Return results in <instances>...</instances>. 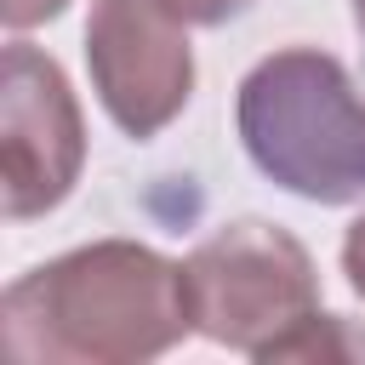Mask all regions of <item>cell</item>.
I'll return each mask as SVG.
<instances>
[{"label":"cell","instance_id":"1","mask_svg":"<svg viewBox=\"0 0 365 365\" xmlns=\"http://www.w3.org/2000/svg\"><path fill=\"white\" fill-rule=\"evenodd\" d=\"M194 331L182 262L137 240L74 245L6 285L0 342L23 365H143Z\"/></svg>","mask_w":365,"mask_h":365},{"label":"cell","instance_id":"2","mask_svg":"<svg viewBox=\"0 0 365 365\" xmlns=\"http://www.w3.org/2000/svg\"><path fill=\"white\" fill-rule=\"evenodd\" d=\"M234 125L251 165L314 205L365 200V97L319 46L262 57L234 97Z\"/></svg>","mask_w":365,"mask_h":365},{"label":"cell","instance_id":"3","mask_svg":"<svg viewBox=\"0 0 365 365\" xmlns=\"http://www.w3.org/2000/svg\"><path fill=\"white\" fill-rule=\"evenodd\" d=\"M182 285L194 331L251 359H268V348L319 308V274L308 245L257 217H240L200 240L182 262Z\"/></svg>","mask_w":365,"mask_h":365},{"label":"cell","instance_id":"4","mask_svg":"<svg viewBox=\"0 0 365 365\" xmlns=\"http://www.w3.org/2000/svg\"><path fill=\"white\" fill-rule=\"evenodd\" d=\"M86 165V120L68 74L29 40L6 46L0 63V171L6 217L29 222L63 205Z\"/></svg>","mask_w":365,"mask_h":365},{"label":"cell","instance_id":"5","mask_svg":"<svg viewBox=\"0 0 365 365\" xmlns=\"http://www.w3.org/2000/svg\"><path fill=\"white\" fill-rule=\"evenodd\" d=\"M86 68L103 114L125 137L165 131L194 97V51L182 17L160 0H91Z\"/></svg>","mask_w":365,"mask_h":365},{"label":"cell","instance_id":"6","mask_svg":"<svg viewBox=\"0 0 365 365\" xmlns=\"http://www.w3.org/2000/svg\"><path fill=\"white\" fill-rule=\"evenodd\" d=\"M274 359H365V331H354L342 314H319L314 308L291 336H279L268 348L262 365H274Z\"/></svg>","mask_w":365,"mask_h":365},{"label":"cell","instance_id":"7","mask_svg":"<svg viewBox=\"0 0 365 365\" xmlns=\"http://www.w3.org/2000/svg\"><path fill=\"white\" fill-rule=\"evenodd\" d=\"M165 11H177L182 23H200V29H217V23H234L245 17L257 0H160Z\"/></svg>","mask_w":365,"mask_h":365},{"label":"cell","instance_id":"8","mask_svg":"<svg viewBox=\"0 0 365 365\" xmlns=\"http://www.w3.org/2000/svg\"><path fill=\"white\" fill-rule=\"evenodd\" d=\"M68 0H0V17H6V29H34V23H51L57 11H63Z\"/></svg>","mask_w":365,"mask_h":365},{"label":"cell","instance_id":"9","mask_svg":"<svg viewBox=\"0 0 365 365\" xmlns=\"http://www.w3.org/2000/svg\"><path fill=\"white\" fill-rule=\"evenodd\" d=\"M342 274H348L354 297L365 302V217H354L348 234H342Z\"/></svg>","mask_w":365,"mask_h":365},{"label":"cell","instance_id":"10","mask_svg":"<svg viewBox=\"0 0 365 365\" xmlns=\"http://www.w3.org/2000/svg\"><path fill=\"white\" fill-rule=\"evenodd\" d=\"M354 29H359V40H365V0H354Z\"/></svg>","mask_w":365,"mask_h":365}]
</instances>
